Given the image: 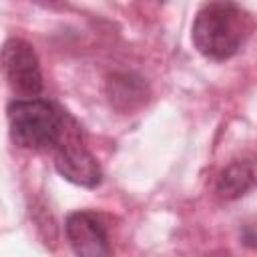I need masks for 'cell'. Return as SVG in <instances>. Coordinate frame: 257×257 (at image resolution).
<instances>
[{
	"label": "cell",
	"mask_w": 257,
	"mask_h": 257,
	"mask_svg": "<svg viewBox=\"0 0 257 257\" xmlns=\"http://www.w3.org/2000/svg\"><path fill=\"white\" fill-rule=\"evenodd\" d=\"M253 32V18L233 0L205 2L193 22V44L211 60H227L239 52Z\"/></svg>",
	"instance_id": "obj_1"
},
{
	"label": "cell",
	"mask_w": 257,
	"mask_h": 257,
	"mask_svg": "<svg viewBox=\"0 0 257 257\" xmlns=\"http://www.w3.org/2000/svg\"><path fill=\"white\" fill-rule=\"evenodd\" d=\"M255 183V165L251 159L233 161L227 169L221 171L217 179V193L223 199H239L243 197Z\"/></svg>",
	"instance_id": "obj_6"
},
{
	"label": "cell",
	"mask_w": 257,
	"mask_h": 257,
	"mask_svg": "<svg viewBox=\"0 0 257 257\" xmlns=\"http://www.w3.org/2000/svg\"><path fill=\"white\" fill-rule=\"evenodd\" d=\"M10 137L24 149L56 147L64 135V118L60 110L46 98L24 96L8 104Z\"/></svg>",
	"instance_id": "obj_2"
},
{
	"label": "cell",
	"mask_w": 257,
	"mask_h": 257,
	"mask_svg": "<svg viewBox=\"0 0 257 257\" xmlns=\"http://www.w3.org/2000/svg\"><path fill=\"white\" fill-rule=\"evenodd\" d=\"M54 149H56L54 167L60 177L86 189H94L100 183L102 173L96 159L76 139H70V141L60 139V143Z\"/></svg>",
	"instance_id": "obj_5"
},
{
	"label": "cell",
	"mask_w": 257,
	"mask_h": 257,
	"mask_svg": "<svg viewBox=\"0 0 257 257\" xmlns=\"http://www.w3.org/2000/svg\"><path fill=\"white\" fill-rule=\"evenodd\" d=\"M0 66L8 84L22 96L42 90V72L34 48L22 38H8L0 48Z\"/></svg>",
	"instance_id": "obj_3"
},
{
	"label": "cell",
	"mask_w": 257,
	"mask_h": 257,
	"mask_svg": "<svg viewBox=\"0 0 257 257\" xmlns=\"http://www.w3.org/2000/svg\"><path fill=\"white\" fill-rule=\"evenodd\" d=\"M108 94L110 102L118 108H131L135 102H141L145 96V86L137 78L133 80L131 74H114L108 80Z\"/></svg>",
	"instance_id": "obj_7"
},
{
	"label": "cell",
	"mask_w": 257,
	"mask_h": 257,
	"mask_svg": "<svg viewBox=\"0 0 257 257\" xmlns=\"http://www.w3.org/2000/svg\"><path fill=\"white\" fill-rule=\"evenodd\" d=\"M66 239L76 255L100 257L108 255V235L102 219L92 211H74L64 221Z\"/></svg>",
	"instance_id": "obj_4"
}]
</instances>
